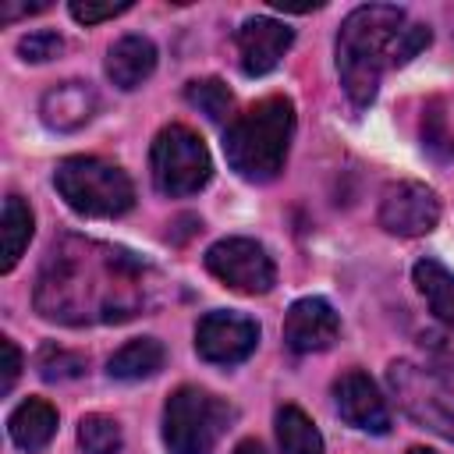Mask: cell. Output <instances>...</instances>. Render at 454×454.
<instances>
[{
  "instance_id": "obj_1",
  "label": "cell",
  "mask_w": 454,
  "mask_h": 454,
  "mask_svg": "<svg viewBox=\"0 0 454 454\" xmlns=\"http://www.w3.org/2000/svg\"><path fill=\"white\" fill-rule=\"evenodd\" d=\"M149 273L153 270L128 248L60 238L39 270L35 309L67 326L124 323L145 309L153 294Z\"/></svg>"
},
{
  "instance_id": "obj_2",
  "label": "cell",
  "mask_w": 454,
  "mask_h": 454,
  "mask_svg": "<svg viewBox=\"0 0 454 454\" xmlns=\"http://www.w3.org/2000/svg\"><path fill=\"white\" fill-rule=\"evenodd\" d=\"M404 25V11L394 4H362L344 18L337 32V74L358 110L376 99L380 78L390 67V46Z\"/></svg>"
},
{
  "instance_id": "obj_3",
  "label": "cell",
  "mask_w": 454,
  "mask_h": 454,
  "mask_svg": "<svg viewBox=\"0 0 454 454\" xmlns=\"http://www.w3.org/2000/svg\"><path fill=\"white\" fill-rule=\"evenodd\" d=\"M294 135V106L287 96H266L252 103L245 114L231 117L223 131V156L231 170L252 184L273 181L291 149Z\"/></svg>"
},
{
  "instance_id": "obj_4",
  "label": "cell",
  "mask_w": 454,
  "mask_h": 454,
  "mask_svg": "<svg viewBox=\"0 0 454 454\" xmlns=\"http://www.w3.org/2000/svg\"><path fill=\"white\" fill-rule=\"evenodd\" d=\"M53 184L60 192V199L82 213V216H121L135 206V184L131 177L117 167L106 163L99 156H67L57 163L53 170Z\"/></svg>"
},
{
  "instance_id": "obj_5",
  "label": "cell",
  "mask_w": 454,
  "mask_h": 454,
  "mask_svg": "<svg viewBox=\"0 0 454 454\" xmlns=\"http://www.w3.org/2000/svg\"><path fill=\"white\" fill-rule=\"evenodd\" d=\"M231 404L199 387H177L163 408V443L170 454H209L227 433Z\"/></svg>"
},
{
  "instance_id": "obj_6",
  "label": "cell",
  "mask_w": 454,
  "mask_h": 454,
  "mask_svg": "<svg viewBox=\"0 0 454 454\" xmlns=\"http://www.w3.org/2000/svg\"><path fill=\"white\" fill-rule=\"evenodd\" d=\"M149 167H153L156 192H163L170 199L195 195L213 177V160H209L206 142L192 128H184V124H167L153 138Z\"/></svg>"
},
{
  "instance_id": "obj_7",
  "label": "cell",
  "mask_w": 454,
  "mask_h": 454,
  "mask_svg": "<svg viewBox=\"0 0 454 454\" xmlns=\"http://www.w3.org/2000/svg\"><path fill=\"white\" fill-rule=\"evenodd\" d=\"M387 383H390V394L397 397L401 411L415 426L454 443V387L443 376H436L433 369H422L415 362H390Z\"/></svg>"
},
{
  "instance_id": "obj_8",
  "label": "cell",
  "mask_w": 454,
  "mask_h": 454,
  "mask_svg": "<svg viewBox=\"0 0 454 454\" xmlns=\"http://www.w3.org/2000/svg\"><path fill=\"white\" fill-rule=\"evenodd\" d=\"M206 270L241 294H266L277 284V266L252 238H223L206 248Z\"/></svg>"
},
{
  "instance_id": "obj_9",
  "label": "cell",
  "mask_w": 454,
  "mask_h": 454,
  "mask_svg": "<svg viewBox=\"0 0 454 454\" xmlns=\"http://www.w3.org/2000/svg\"><path fill=\"white\" fill-rule=\"evenodd\" d=\"M440 223V199L422 181H394L380 195V227L397 238L429 234Z\"/></svg>"
},
{
  "instance_id": "obj_10",
  "label": "cell",
  "mask_w": 454,
  "mask_h": 454,
  "mask_svg": "<svg viewBox=\"0 0 454 454\" xmlns=\"http://www.w3.org/2000/svg\"><path fill=\"white\" fill-rule=\"evenodd\" d=\"M259 344V323L241 312H209L195 326V351L213 365H238Z\"/></svg>"
},
{
  "instance_id": "obj_11",
  "label": "cell",
  "mask_w": 454,
  "mask_h": 454,
  "mask_svg": "<svg viewBox=\"0 0 454 454\" xmlns=\"http://www.w3.org/2000/svg\"><path fill=\"white\" fill-rule=\"evenodd\" d=\"M333 404L340 411V419L355 429H365V433H390V411H387V401L380 397L376 383L362 372V369H348L344 376H337L333 383Z\"/></svg>"
},
{
  "instance_id": "obj_12",
  "label": "cell",
  "mask_w": 454,
  "mask_h": 454,
  "mask_svg": "<svg viewBox=\"0 0 454 454\" xmlns=\"http://www.w3.org/2000/svg\"><path fill=\"white\" fill-rule=\"evenodd\" d=\"M234 43H238L241 71L259 78V74H270L280 64V57L294 43V32L277 18H248V21H241Z\"/></svg>"
},
{
  "instance_id": "obj_13",
  "label": "cell",
  "mask_w": 454,
  "mask_h": 454,
  "mask_svg": "<svg viewBox=\"0 0 454 454\" xmlns=\"http://www.w3.org/2000/svg\"><path fill=\"white\" fill-rule=\"evenodd\" d=\"M337 330L340 319L326 298H298L284 319V344L294 355H312L330 348L337 340Z\"/></svg>"
},
{
  "instance_id": "obj_14",
  "label": "cell",
  "mask_w": 454,
  "mask_h": 454,
  "mask_svg": "<svg viewBox=\"0 0 454 454\" xmlns=\"http://www.w3.org/2000/svg\"><path fill=\"white\" fill-rule=\"evenodd\" d=\"M96 114V89L89 82H60L39 99V117L53 131H78Z\"/></svg>"
},
{
  "instance_id": "obj_15",
  "label": "cell",
  "mask_w": 454,
  "mask_h": 454,
  "mask_svg": "<svg viewBox=\"0 0 454 454\" xmlns=\"http://www.w3.org/2000/svg\"><path fill=\"white\" fill-rule=\"evenodd\" d=\"M156 71V46L145 35H121L106 53V74L117 89H138Z\"/></svg>"
},
{
  "instance_id": "obj_16",
  "label": "cell",
  "mask_w": 454,
  "mask_h": 454,
  "mask_svg": "<svg viewBox=\"0 0 454 454\" xmlns=\"http://www.w3.org/2000/svg\"><path fill=\"white\" fill-rule=\"evenodd\" d=\"M7 433H11V440H14L21 450L39 454V450L53 440V433H57V408L46 404V401H39V397H28V401H21V404L11 411Z\"/></svg>"
},
{
  "instance_id": "obj_17",
  "label": "cell",
  "mask_w": 454,
  "mask_h": 454,
  "mask_svg": "<svg viewBox=\"0 0 454 454\" xmlns=\"http://www.w3.org/2000/svg\"><path fill=\"white\" fill-rule=\"evenodd\" d=\"M163 344L156 337H138V340H128L121 351L110 355L106 362V372L114 380H145V376H156L163 369Z\"/></svg>"
},
{
  "instance_id": "obj_18",
  "label": "cell",
  "mask_w": 454,
  "mask_h": 454,
  "mask_svg": "<svg viewBox=\"0 0 454 454\" xmlns=\"http://www.w3.org/2000/svg\"><path fill=\"white\" fill-rule=\"evenodd\" d=\"M32 231H35V220H32V209L21 202V195H7L4 199V220H0V234H4V259H0V270L11 273L21 259V252L28 248L32 241Z\"/></svg>"
},
{
  "instance_id": "obj_19",
  "label": "cell",
  "mask_w": 454,
  "mask_h": 454,
  "mask_svg": "<svg viewBox=\"0 0 454 454\" xmlns=\"http://www.w3.org/2000/svg\"><path fill=\"white\" fill-rule=\"evenodd\" d=\"M411 277H415V287L422 291V298L429 301V309L436 312V319L454 326V273L436 259H419Z\"/></svg>"
},
{
  "instance_id": "obj_20",
  "label": "cell",
  "mask_w": 454,
  "mask_h": 454,
  "mask_svg": "<svg viewBox=\"0 0 454 454\" xmlns=\"http://www.w3.org/2000/svg\"><path fill=\"white\" fill-rule=\"evenodd\" d=\"M277 440H280V454H323L319 429L294 404H284L277 411Z\"/></svg>"
},
{
  "instance_id": "obj_21",
  "label": "cell",
  "mask_w": 454,
  "mask_h": 454,
  "mask_svg": "<svg viewBox=\"0 0 454 454\" xmlns=\"http://www.w3.org/2000/svg\"><path fill=\"white\" fill-rule=\"evenodd\" d=\"M184 99L195 110H202L209 121H216V124H223L231 117V106H234V96H231V89L220 78H195V82H188L184 85Z\"/></svg>"
},
{
  "instance_id": "obj_22",
  "label": "cell",
  "mask_w": 454,
  "mask_h": 454,
  "mask_svg": "<svg viewBox=\"0 0 454 454\" xmlns=\"http://www.w3.org/2000/svg\"><path fill=\"white\" fill-rule=\"evenodd\" d=\"M78 443L85 454H121V426L110 419V415H85L78 422Z\"/></svg>"
},
{
  "instance_id": "obj_23",
  "label": "cell",
  "mask_w": 454,
  "mask_h": 454,
  "mask_svg": "<svg viewBox=\"0 0 454 454\" xmlns=\"http://www.w3.org/2000/svg\"><path fill=\"white\" fill-rule=\"evenodd\" d=\"M422 145H426V153L436 156V160H454V131L447 128L443 99H429V103H426V117H422Z\"/></svg>"
},
{
  "instance_id": "obj_24",
  "label": "cell",
  "mask_w": 454,
  "mask_h": 454,
  "mask_svg": "<svg viewBox=\"0 0 454 454\" xmlns=\"http://www.w3.org/2000/svg\"><path fill=\"white\" fill-rule=\"evenodd\" d=\"M35 369L46 383H60V380H74L85 372V358L67 351V348H57V344H43L39 355H35Z\"/></svg>"
},
{
  "instance_id": "obj_25",
  "label": "cell",
  "mask_w": 454,
  "mask_h": 454,
  "mask_svg": "<svg viewBox=\"0 0 454 454\" xmlns=\"http://www.w3.org/2000/svg\"><path fill=\"white\" fill-rule=\"evenodd\" d=\"M429 39H433L429 25H404V28L397 32L394 46H390V67H401V64H408L411 57H419V53L429 46Z\"/></svg>"
},
{
  "instance_id": "obj_26",
  "label": "cell",
  "mask_w": 454,
  "mask_h": 454,
  "mask_svg": "<svg viewBox=\"0 0 454 454\" xmlns=\"http://www.w3.org/2000/svg\"><path fill=\"white\" fill-rule=\"evenodd\" d=\"M71 18L82 25H96L106 18H117L124 11H131V0H71Z\"/></svg>"
},
{
  "instance_id": "obj_27",
  "label": "cell",
  "mask_w": 454,
  "mask_h": 454,
  "mask_svg": "<svg viewBox=\"0 0 454 454\" xmlns=\"http://www.w3.org/2000/svg\"><path fill=\"white\" fill-rule=\"evenodd\" d=\"M60 50H64V39H60L57 32H28V35L18 43V53H21V60H32V64L53 60Z\"/></svg>"
},
{
  "instance_id": "obj_28",
  "label": "cell",
  "mask_w": 454,
  "mask_h": 454,
  "mask_svg": "<svg viewBox=\"0 0 454 454\" xmlns=\"http://www.w3.org/2000/svg\"><path fill=\"white\" fill-rule=\"evenodd\" d=\"M0 351H4V376H0V390H4V394H11V387H14L18 372H21V351H18V344H14L11 337H0Z\"/></svg>"
},
{
  "instance_id": "obj_29",
  "label": "cell",
  "mask_w": 454,
  "mask_h": 454,
  "mask_svg": "<svg viewBox=\"0 0 454 454\" xmlns=\"http://www.w3.org/2000/svg\"><path fill=\"white\" fill-rule=\"evenodd\" d=\"M39 11H46V4H7V7L0 11V18L11 21V18H18V14H39Z\"/></svg>"
},
{
  "instance_id": "obj_30",
  "label": "cell",
  "mask_w": 454,
  "mask_h": 454,
  "mask_svg": "<svg viewBox=\"0 0 454 454\" xmlns=\"http://www.w3.org/2000/svg\"><path fill=\"white\" fill-rule=\"evenodd\" d=\"M234 454H266V450H262L259 440H241V443L234 447Z\"/></svg>"
},
{
  "instance_id": "obj_31",
  "label": "cell",
  "mask_w": 454,
  "mask_h": 454,
  "mask_svg": "<svg viewBox=\"0 0 454 454\" xmlns=\"http://www.w3.org/2000/svg\"><path fill=\"white\" fill-rule=\"evenodd\" d=\"M408 454H436V450H429V447H411Z\"/></svg>"
}]
</instances>
